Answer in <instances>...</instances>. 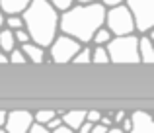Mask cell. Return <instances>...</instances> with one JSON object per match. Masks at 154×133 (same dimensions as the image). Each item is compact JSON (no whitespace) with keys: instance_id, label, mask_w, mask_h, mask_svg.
Instances as JSON below:
<instances>
[{"instance_id":"cell-1","label":"cell","mask_w":154,"mask_h":133,"mask_svg":"<svg viewBox=\"0 0 154 133\" xmlns=\"http://www.w3.org/2000/svg\"><path fill=\"white\" fill-rule=\"evenodd\" d=\"M105 22V8L100 2L74 4L59 16V31L82 43H90L92 35Z\"/></svg>"},{"instance_id":"cell-2","label":"cell","mask_w":154,"mask_h":133,"mask_svg":"<svg viewBox=\"0 0 154 133\" xmlns=\"http://www.w3.org/2000/svg\"><path fill=\"white\" fill-rule=\"evenodd\" d=\"M20 16L23 22V30L27 31L31 43H35V45L47 49L51 41L59 35L60 14L47 0H31Z\"/></svg>"},{"instance_id":"cell-3","label":"cell","mask_w":154,"mask_h":133,"mask_svg":"<svg viewBox=\"0 0 154 133\" xmlns=\"http://www.w3.org/2000/svg\"><path fill=\"white\" fill-rule=\"evenodd\" d=\"M109 63L115 65H135L140 63L139 57V35H119V37H111L109 43L105 45Z\"/></svg>"},{"instance_id":"cell-4","label":"cell","mask_w":154,"mask_h":133,"mask_svg":"<svg viewBox=\"0 0 154 133\" xmlns=\"http://www.w3.org/2000/svg\"><path fill=\"white\" fill-rule=\"evenodd\" d=\"M125 6L135 22V31L140 35L150 33L154 27V0H125Z\"/></svg>"},{"instance_id":"cell-5","label":"cell","mask_w":154,"mask_h":133,"mask_svg":"<svg viewBox=\"0 0 154 133\" xmlns=\"http://www.w3.org/2000/svg\"><path fill=\"white\" fill-rule=\"evenodd\" d=\"M103 26L107 27V31L113 37L135 33V22H133L131 12L127 10L125 4H119V6H113V8H107V10H105Z\"/></svg>"},{"instance_id":"cell-6","label":"cell","mask_w":154,"mask_h":133,"mask_svg":"<svg viewBox=\"0 0 154 133\" xmlns=\"http://www.w3.org/2000/svg\"><path fill=\"white\" fill-rule=\"evenodd\" d=\"M80 43L76 39L68 37V35H57L55 39L51 41V45L47 47L49 49V55H51V61L57 63V65H66V63L72 61L76 53L80 51Z\"/></svg>"},{"instance_id":"cell-7","label":"cell","mask_w":154,"mask_h":133,"mask_svg":"<svg viewBox=\"0 0 154 133\" xmlns=\"http://www.w3.org/2000/svg\"><path fill=\"white\" fill-rule=\"evenodd\" d=\"M31 123H33V114L26 110H14L6 114V122H4L2 129L6 133H27Z\"/></svg>"},{"instance_id":"cell-8","label":"cell","mask_w":154,"mask_h":133,"mask_svg":"<svg viewBox=\"0 0 154 133\" xmlns=\"http://www.w3.org/2000/svg\"><path fill=\"white\" fill-rule=\"evenodd\" d=\"M129 133H154V123L148 112H133L131 114V131Z\"/></svg>"},{"instance_id":"cell-9","label":"cell","mask_w":154,"mask_h":133,"mask_svg":"<svg viewBox=\"0 0 154 133\" xmlns=\"http://www.w3.org/2000/svg\"><path fill=\"white\" fill-rule=\"evenodd\" d=\"M20 49H22V53L26 55V59L29 63H35V65H41L43 61H45V53L47 51L43 49V47L35 45V43H23V45H20Z\"/></svg>"},{"instance_id":"cell-10","label":"cell","mask_w":154,"mask_h":133,"mask_svg":"<svg viewBox=\"0 0 154 133\" xmlns=\"http://www.w3.org/2000/svg\"><path fill=\"white\" fill-rule=\"evenodd\" d=\"M60 122L66 127H70L72 131H76L84 122H86V110H70V112H63Z\"/></svg>"},{"instance_id":"cell-11","label":"cell","mask_w":154,"mask_h":133,"mask_svg":"<svg viewBox=\"0 0 154 133\" xmlns=\"http://www.w3.org/2000/svg\"><path fill=\"white\" fill-rule=\"evenodd\" d=\"M31 0H0V12L4 16H20Z\"/></svg>"},{"instance_id":"cell-12","label":"cell","mask_w":154,"mask_h":133,"mask_svg":"<svg viewBox=\"0 0 154 133\" xmlns=\"http://www.w3.org/2000/svg\"><path fill=\"white\" fill-rule=\"evenodd\" d=\"M139 57H140V63H146V65H150L154 61V47L150 41V35L139 37Z\"/></svg>"},{"instance_id":"cell-13","label":"cell","mask_w":154,"mask_h":133,"mask_svg":"<svg viewBox=\"0 0 154 133\" xmlns=\"http://www.w3.org/2000/svg\"><path fill=\"white\" fill-rule=\"evenodd\" d=\"M16 45H18V43H16V39H14V31L8 30V27H2V30H0V51H2L4 55H8Z\"/></svg>"},{"instance_id":"cell-14","label":"cell","mask_w":154,"mask_h":133,"mask_svg":"<svg viewBox=\"0 0 154 133\" xmlns=\"http://www.w3.org/2000/svg\"><path fill=\"white\" fill-rule=\"evenodd\" d=\"M111 37H113V35L107 31V27L102 26V27H98V30H96V33H94V35H92V41H94L96 45L105 47V45L109 43V39H111Z\"/></svg>"},{"instance_id":"cell-15","label":"cell","mask_w":154,"mask_h":133,"mask_svg":"<svg viewBox=\"0 0 154 133\" xmlns=\"http://www.w3.org/2000/svg\"><path fill=\"white\" fill-rule=\"evenodd\" d=\"M70 63H76V65H88V63H92V49L90 47H80V51L72 57Z\"/></svg>"},{"instance_id":"cell-16","label":"cell","mask_w":154,"mask_h":133,"mask_svg":"<svg viewBox=\"0 0 154 133\" xmlns=\"http://www.w3.org/2000/svg\"><path fill=\"white\" fill-rule=\"evenodd\" d=\"M92 63H96V65H105V63H109L105 47L96 45V49H92Z\"/></svg>"},{"instance_id":"cell-17","label":"cell","mask_w":154,"mask_h":133,"mask_svg":"<svg viewBox=\"0 0 154 133\" xmlns=\"http://www.w3.org/2000/svg\"><path fill=\"white\" fill-rule=\"evenodd\" d=\"M6 57H8V63H14V65H23V63H27L26 55L22 53V49H20V47H14V49L6 55Z\"/></svg>"},{"instance_id":"cell-18","label":"cell","mask_w":154,"mask_h":133,"mask_svg":"<svg viewBox=\"0 0 154 133\" xmlns=\"http://www.w3.org/2000/svg\"><path fill=\"white\" fill-rule=\"evenodd\" d=\"M57 116V112L55 110H39V112H35L33 114V122H37V123H43L45 125L49 119H53Z\"/></svg>"},{"instance_id":"cell-19","label":"cell","mask_w":154,"mask_h":133,"mask_svg":"<svg viewBox=\"0 0 154 133\" xmlns=\"http://www.w3.org/2000/svg\"><path fill=\"white\" fill-rule=\"evenodd\" d=\"M4 26H6L8 30H12V31L22 30V27H23L22 16H6V20H4Z\"/></svg>"},{"instance_id":"cell-20","label":"cell","mask_w":154,"mask_h":133,"mask_svg":"<svg viewBox=\"0 0 154 133\" xmlns=\"http://www.w3.org/2000/svg\"><path fill=\"white\" fill-rule=\"evenodd\" d=\"M47 2H49L59 14H63V12H66L68 8L74 6V0H47Z\"/></svg>"},{"instance_id":"cell-21","label":"cell","mask_w":154,"mask_h":133,"mask_svg":"<svg viewBox=\"0 0 154 133\" xmlns=\"http://www.w3.org/2000/svg\"><path fill=\"white\" fill-rule=\"evenodd\" d=\"M14 39H16V43H20V45H23V43H29L31 39H29V35H27V31L23 30H16L14 31Z\"/></svg>"},{"instance_id":"cell-22","label":"cell","mask_w":154,"mask_h":133,"mask_svg":"<svg viewBox=\"0 0 154 133\" xmlns=\"http://www.w3.org/2000/svg\"><path fill=\"white\" fill-rule=\"evenodd\" d=\"M100 118H102V112H98V110L86 112V122H90L92 125H94V123H100Z\"/></svg>"},{"instance_id":"cell-23","label":"cell","mask_w":154,"mask_h":133,"mask_svg":"<svg viewBox=\"0 0 154 133\" xmlns=\"http://www.w3.org/2000/svg\"><path fill=\"white\" fill-rule=\"evenodd\" d=\"M27 133H51V129H47L43 123H37V122H33L29 125V129H27Z\"/></svg>"},{"instance_id":"cell-24","label":"cell","mask_w":154,"mask_h":133,"mask_svg":"<svg viewBox=\"0 0 154 133\" xmlns=\"http://www.w3.org/2000/svg\"><path fill=\"white\" fill-rule=\"evenodd\" d=\"M60 123H63V122H60V116L57 114V116H55L53 119H49V122L45 123V127H47V129H55V127H59Z\"/></svg>"},{"instance_id":"cell-25","label":"cell","mask_w":154,"mask_h":133,"mask_svg":"<svg viewBox=\"0 0 154 133\" xmlns=\"http://www.w3.org/2000/svg\"><path fill=\"white\" fill-rule=\"evenodd\" d=\"M102 6L107 10V8H113V6H119V4H125V0H102Z\"/></svg>"},{"instance_id":"cell-26","label":"cell","mask_w":154,"mask_h":133,"mask_svg":"<svg viewBox=\"0 0 154 133\" xmlns=\"http://www.w3.org/2000/svg\"><path fill=\"white\" fill-rule=\"evenodd\" d=\"M51 133H76V131H72L70 127H66L64 123H60L59 127H55V129H51Z\"/></svg>"},{"instance_id":"cell-27","label":"cell","mask_w":154,"mask_h":133,"mask_svg":"<svg viewBox=\"0 0 154 133\" xmlns=\"http://www.w3.org/2000/svg\"><path fill=\"white\" fill-rule=\"evenodd\" d=\"M109 127H105V125H102V123H94L92 125V129H90V133H105Z\"/></svg>"},{"instance_id":"cell-28","label":"cell","mask_w":154,"mask_h":133,"mask_svg":"<svg viewBox=\"0 0 154 133\" xmlns=\"http://www.w3.org/2000/svg\"><path fill=\"white\" fill-rule=\"evenodd\" d=\"M125 118H127V114H125V112H115V114H113V122H115L117 125H119Z\"/></svg>"},{"instance_id":"cell-29","label":"cell","mask_w":154,"mask_h":133,"mask_svg":"<svg viewBox=\"0 0 154 133\" xmlns=\"http://www.w3.org/2000/svg\"><path fill=\"white\" fill-rule=\"evenodd\" d=\"M119 125H121V129H123L125 133H129V131H131V118H125Z\"/></svg>"},{"instance_id":"cell-30","label":"cell","mask_w":154,"mask_h":133,"mask_svg":"<svg viewBox=\"0 0 154 133\" xmlns=\"http://www.w3.org/2000/svg\"><path fill=\"white\" fill-rule=\"evenodd\" d=\"M90 129H92V123H90V122H84L76 131H78V133H90Z\"/></svg>"},{"instance_id":"cell-31","label":"cell","mask_w":154,"mask_h":133,"mask_svg":"<svg viewBox=\"0 0 154 133\" xmlns=\"http://www.w3.org/2000/svg\"><path fill=\"white\" fill-rule=\"evenodd\" d=\"M100 123H102V125H105V127H111V125H113V119L109 118V116H102V118H100Z\"/></svg>"},{"instance_id":"cell-32","label":"cell","mask_w":154,"mask_h":133,"mask_svg":"<svg viewBox=\"0 0 154 133\" xmlns=\"http://www.w3.org/2000/svg\"><path fill=\"white\" fill-rule=\"evenodd\" d=\"M105 133H125V131H123V129H121V127H117V125H115V127H113V125H111V127H109V129H107V131H105Z\"/></svg>"},{"instance_id":"cell-33","label":"cell","mask_w":154,"mask_h":133,"mask_svg":"<svg viewBox=\"0 0 154 133\" xmlns=\"http://www.w3.org/2000/svg\"><path fill=\"white\" fill-rule=\"evenodd\" d=\"M6 114L8 112H4V110H0V127L4 125V122H6Z\"/></svg>"},{"instance_id":"cell-34","label":"cell","mask_w":154,"mask_h":133,"mask_svg":"<svg viewBox=\"0 0 154 133\" xmlns=\"http://www.w3.org/2000/svg\"><path fill=\"white\" fill-rule=\"evenodd\" d=\"M4 63H8V57L2 53V51H0V65H4Z\"/></svg>"},{"instance_id":"cell-35","label":"cell","mask_w":154,"mask_h":133,"mask_svg":"<svg viewBox=\"0 0 154 133\" xmlns=\"http://www.w3.org/2000/svg\"><path fill=\"white\" fill-rule=\"evenodd\" d=\"M4 20H6V16H4L2 12H0V30H2V27H4Z\"/></svg>"},{"instance_id":"cell-36","label":"cell","mask_w":154,"mask_h":133,"mask_svg":"<svg viewBox=\"0 0 154 133\" xmlns=\"http://www.w3.org/2000/svg\"><path fill=\"white\" fill-rule=\"evenodd\" d=\"M76 4H90V2H96V0H74Z\"/></svg>"},{"instance_id":"cell-37","label":"cell","mask_w":154,"mask_h":133,"mask_svg":"<svg viewBox=\"0 0 154 133\" xmlns=\"http://www.w3.org/2000/svg\"><path fill=\"white\" fill-rule=\"evenodd\" d=\"M0 133H6V131H4V129H2V127H0Z\"/></svg>"}]
</instances>
